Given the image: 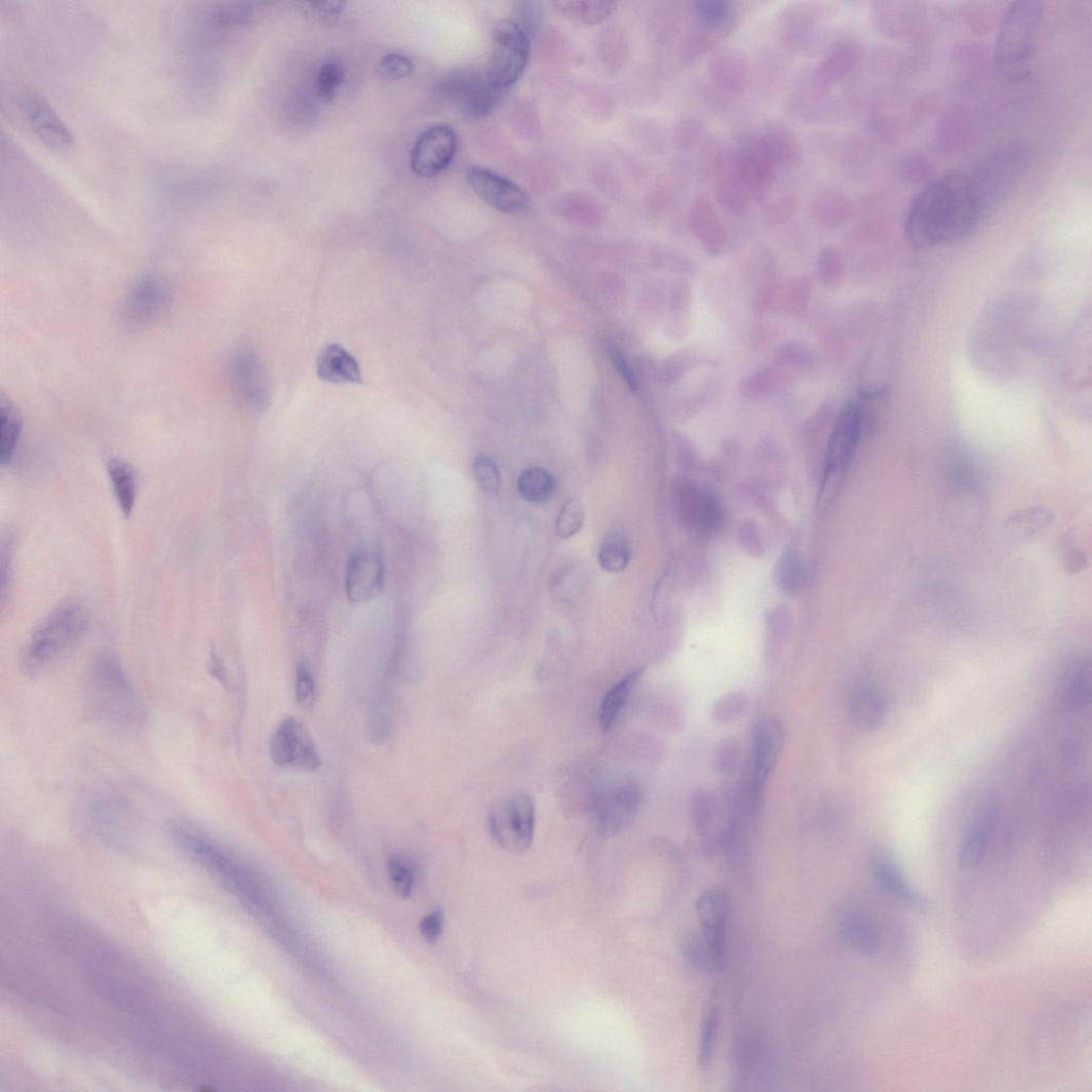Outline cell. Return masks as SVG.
<instances>
[{"label": "cell", "mask_w": 1092, "mask_h": 1092, "mask_svg": "<svg viewBox=\"0 0 1092 1092\" xmlns=\"http://www.w3.org/2000/svg\"><path fill=\"white\" fill-rule=\"evenodd\" d=\"M88 807L93 827L104 835L120 836L129 828L128 814L117 797L107 794L93 796Z\"/></svg>", "instance_id": "cell-31"}, {"label": "cell", "mask_w": 1092, "mask_h": 1092, "mask_svg": "<svg viewBox=\"0 0 1092 1092\" xmlns=\"http://www.w3.org/2000/svg\"><path fill=\"white\" fill-rule=\"evenodd\" d=\"M777 583L787 594H797L803 585V566L796 551L787 550L779 559L776 569Z\"/></svg>", "instance_id": "cell-44"}, {"label": "cell", "mask_w": 1092, "mask_h": 1092, "mask_svg": "<svg viewBox=\"0 0 1092 1092\" xmlns=\"http://www.w3.org/2000/svg\"><path fill=\"white\" fill-rule=\"evenodd\" d=\"M993 823L995 813L991 809H982L975 815L961 845L959 855L961 867L974 869L984 859Z\"/></svg>", "instance_id": "cell-28"}, {"label": "cell", "mask_w": 1092, "mask_h": 1092, "mask_svg": "<svg viewBox=\"0 0 1092 1092\" xmlns=\"http://www.w3.org/2000/svg\"><path fill=\"white\" fill-rule=\"evenodd\" d=\"M719 1027V1012L713 1006L705 1013L701 1025L699 1066L705 1070L711 1063Z\"/></svg>", "instance_id": "cell-46"}, {"label": "cell", "mask_w": 1092, "mask_h": 1092, "mask_svg": "<svg viewBox=\"0 0 1092 1092\" xmlns=\"http://www.w3.org/2000/svg\"><path fill=\"white\" fill-rule=\"evenodd\" d=\"M642 800L639 784L623 778L609 783L595 802V824L600 835L612 836L619 832L638 811Z\"/></svg>", "instance_id": "cell-10"}, {"label": "cell", "mask_w": 1092, "mask_h": 1092, "mask_svg": "<svg viewBox=\"0 0 1092 1092\" xmlns=\"http://www.w3.org/2000/svg\"><path fill=\"white\" fill-rule=\"evenodd\" d=\"M704 139L702 123L691 116L682 117L674 130V145L682 152H689L701 144Z\"/></svg>", "instance_id": "cell-51"}, {"label": "cell", "mask_w": 1092, "mask_h": 1092, "mask_svg": "<svg viewBox=\"0 0 1092 1092\" xmlns=\"http://www.w3.org/2000/svg\"><path fill=\"white\" fill-rule=\"evenodd\" d=\"M1092 674L1089 660L1077 661L1063 678V696L1075 708H1083L1091 698Z\"/></svg>", "instance_id": "cell-39"}, {"label": "cell", "mask_w": 1092, "mask_h": 1092, "mask_svg": "<svg viewBox=\"0 0 1092 1092\" xmlns=\"http://www.w3.org/2000/svg\"><path fill=\"white\" fill-rule=\"evenodd\" d=\"M296 700L300 706L310 709L316 699V680L311 667L302 662L296 669Z\"/></svg>", "instance_id": "cell-53"}, {"label": "cell", "mask_w": 1092, "mask_h": 1092, "mask_svg": "<svg viewBox=\"0 0 1092 1092\" xmlns=\"http://www.w3.org/2000/svg\"><path fill=\"white\" fill-rule=\"evenodd\" d=\"M810 297V284L806 280H798L791 285L787 295L788 310L791 313H802L806 309Z\"/></svg>", "instance_id": "cell-59"}, {"label": "cell", "mask_w": 1092, "mask_h": 1092, "mask_svg": "<svg viewBox=\"0 0 1092 1092\" xmlns=\"http://www.w3.org/2000/svg\"><path fill=\"white\" fill-rule=\"evenodd\" d=\"M422 936L427 941H435L443 932V915L440 910L434 911L422 920L420 924Z\"/></svg>", "instance_id": "cell-61"}, {"label": "cell", "mask_w": 1092, "mask_h": 1092, "mask_svg": "<svg viewBox=\"0 0 1092 1092\" xmlns=\"http://www.w3.org/2000/svg\"><path fill=\"white\" fill-rule=\"evenodd\" d=\"M107 472L123 514L129 516L136 499V476L133 468L126 461L111 459L107 463Z\"/></svg>", "instance_id": "cell-37"}, {"label": "cell", "mask_w": 1092, "mask_h": 1092, "mask_svg": "<svg viewBox=\"0 0 1092 1092\" xmlns=\"http://www.w3.org/2000/svg\"><path fill=\"white\" fill-rule=\"evenodd\" d=\"M386 585L384 560L372 552H359L348 561L345 589L352 604H365L377 598Z\"/></svg>", "instance_id": "cell-16"}, {"label": "cell", "mask_w": 1092, "mask_h": 1092, "mask_svg": "<svg viewBox=\"0 0 1092 1092\" xmlns=\"http://www.w3.org/2000/svg\"><path fill=\"white\" fill-rule=\"evenodd\" d=\"M693 14L701 29L727 34L733 7L727 0H698L693 4Z\"/></svg>", "instance_id": "cell-42"}, {"label": "cell", "mask_w": 1092, "mask_h": 1092, "mask_svg": "<svg viewBox=\"0 0 1092 1092\" xmlns=\"http://www.w3.org/2000/svg\"><path fill=\"white\" fill-rule=\"evenodd\" d=\"M458 150V135L453 127L436 124L425 129L412 152V169L420 178L432 179L443 173Z\"/></svg>", "instance_id": "cell-13"}, {"label": "cell", "mask_w": 1092, "mask_h": 1092, "mask_svg": "<svg viewBox=\"0 0 1092 1092\" xmlns=\"http://www.w3.org/2000/svg\"><path fill=\"white\" fill-rule=\"evenodd\" d=\"M819 277L826 285L835 284L842 273V257L834 247H827L819 256Z\"/></svg>", "instance_id": "cell-56"}, {"label": "cell", "mask_w": 1092, "mask_h": 1092, "mask_svg": "<svg viewBox=\"0 0 1092 1092\" xmlns=\"http://www.w3.org/2000/svg\"><path fill=\"white\" fill-rule=\"evenodd\" d=\"M679 510L682 521L698 535L712 537L724 523V511L717 501L707 491L697 486H687L679 495Z\"/></svg>", "instance_id": "cell-21"}, {"label": "cell", "mask_w": 1092, "mask_h": 1092, "mask_svg": "<svg viewBox=\"0 0 1092 1092\" xmlns=\"http://www.w3.org/2000/svg\"><path fill=\"white\" fill-rule=\"evenodd\" d=\"M755 139L776 169H794L804 159V145L793 130L781 126L772 127Z\"/></svg>", "instance_id": "cell-25"}, {"label": "cell", "mask_w": 1092, "mask_h": 1092, "mask_svg": "<svg viewBox=\"0 0 1092 1092\" xmlns=\"http://www.w3.org/2000/svg\"><path fill=\"white\" fill-rule=\"evenodd\" d=\"M22 106L27 121L44 144L59 151H70L74 147V135L43 98L27 94Z\"/></svg>", "instance_id": "cell-20"}, {"label": "cell", "mask_w": 1092, "mask_h": 1092, "mask_svg": "<svg viewBox=\"0 0 1092 1092\" xmlns=\"http://www.w3.org/2000/svg\"><path fill=\"white\" fill-rule=\"evenodd\" d=\"M586 520V509L580 499H570L560 509L555 523L556 535L568 540L578 535Z\"/></svg>", "instance_id": "cell-45"}, {"label": "cell", "mask_w": 1092, "mask_h": 1092, "mask_svg": "<svg viewBox=\"0 0 1092 1092\" xmlns=\"http://www.w3.org/2000/svg\"><path fill=\"white\" fill-rule=\"evenodd\" d=\"M344 79L345 72L340 64L324 63L316 75L315 85L318 96L324 102L333 101L342 87Z\"/></svg>", "instance_id": "cell-48"}, {"label": "cell", "mask_w": 1092, "mask_h": 1092, "mask_svg": "<svg viewBox=\"0 0 1092 1092\" xmlns=\"http://www.w3.org/2000/svg\"><path fill=\"white\" fill-rule=\"evenodd\" d=\"M882 403V393H865L843 410L828 446L819 506H825L836 494L843 478L851 469L866 424Z\"/></svg>", "instance_id": "cell-5"}, {"label": "cell", "mask_w": 1092, "mask_h": 1092, "mask_svg": "<svg viewBox=\"0 0 1092 1092\" xmlns=\"http://www.w3.org/2000/svg\"><path fill=\"white\" fill-rule=\"evenodd\" d=\"M690 225L694 235L708 254L722 252L727 232L718 212L705 196L700 195L694 199L690 212Z\"/></svg>", "instance_id": "cell-26"}, {"label": "cell", "mask_w": 1092, "mask_h": 1092, "mask_svg": "<svg viewBox=\"0 0 1092 1092\" xmlns=\"http://www.w3.org/2000/svg\"><path fill=\"white\" fill-rule=\"evenodd\" d=\"M531 51L530 35L513 20L502 22L495 35L486 70L490 84L507 92L526 70Z\"/></svg>", "instance_id": "cell-8"}, {"label": "cell", "mask_w": 1092, "mask_h": 1092, "mask_svg": "<svg viewBox=\"0 0 1092 1092\" xmlns=\"http://www.w3.org/2000/svg\"><path fill=\"white\" fill-rule=\"evenodd\" d=\"M597 560L602 570L612 575H619L631 560L629 540L619 531L610 532L600 542Z\"/></svg>", "instance_id": "cell-38"}, {"label": "cell", "mask_w": 1092, "mask_h": 1092, "mask_svg": "<svg viewBox=\"0 0 1092 1092\" xmlns=\"http://www.w3.org/2000/svg\"><path fill=\"white\" fill-rule=\"evenodd\" d=\"M491 834L504 850L521 854L534 841L536 807L526 793L511 794L498 802L489 813Z\"/></svg>", "instance_id": "cell-7"}, {"label": "cell", "mask_w": 1092, "mask_h": 1092, "mask_svg": "<svg viewBox=\"0 0 1092 1092\" xmlns=\"http://www.w3.org/2000/svg\"><path fill=\"white\" fill-rule=\"evenodd\" d=\"M645 668H638L622 677L607 694L599 709V726L609 731L622 712L637 687Z\"/></svg>", "instance_id": "cell-33"}, {"label": "cell", "mask_w": 1092, "mask_h": 1092, "mask_svg": "<svg viewBox=\"0 0 1092 1092\" xmlns=\"http://www.w3.org/2000/svg\"><path fill=\"white\" fill-rule=\"evenodd\" d=\"M778 362L791 368H805L812 362L811 354L803 345L789 343L778 353Z\"/></svg>", "instance_id": "cell-57"}, {"label": "cell", "mask_w": 1092, "mask_h": 1092, "mask_svg": "<svg viewBox=\"0 0 1092 1092\" xmlns=\"http://www.w3.org/2000/svg\"><path fill=\"white\" fill-rule=\"evenodd\" d=\"M89 703L94 714L118 729H135L145 720V708L119 662L103 655L88 680Z\"/></svg>", "instance_id": "cell-4"}, {"label": "cell", "mask_w": 1092, "mask_h": 1092, "mask_svg": "<svg viewBox=\"0 0 1092 1092\" xmlns=\"http://www.w3.org/2000/svg\"><path fill=\"white\" fill-rule=\"evenodd\" d=\"M735 171L746 185L751 199L766 200L775 180L776 168L762 150L755 136L742 145L732 158Z\"/></svg>", "instance_id": "cell-19"}, {"label": "cell", "mask_w": 1092, "mask_h": 1092, "mask_svg": "<svg viewBox=\"0 0 1092 1092\" xmlns=\"http://www.w3.org/2000/svg\"><path fill=\"white\" fill-rule=\"evenodd\" d=\"M1030 157V149L1024 143H1009L981 158L966 172L973 198L985 222L1013 193L1029 166Z\"/></svg>", "instance_id": "cell-3"}, {"label": "cell", "mask_w": 1092, "mask_h": 1092, "mask_svg": "<svg viewBox=\"0 0 1092 1092\" xmlns=\"http://www.w3.org/2000/svg\"><path fill=\"white\" fill-rule=\"evenodd\" d=\"M317 375L322 381L335 385L362 384L363 380L357 359L338 344L322 348L317 359Z\"/></svg>", "instance_id": "cell-27"}, {"label": "cell", "mask_w": 1092, "mask_h": 1092, "mask_svg": "<svg viewBox=\"0 0 1092 1092\" xmlns=\"http://www.w3.org/2000/svg\"><path fill=\"white\" fill-rule=\"evenodd\" d=\"M1050 522V514L1042 509H1031L1015 515L1010 520L1007 530L1020 538H1027L1040 532Z\"/></svg>", "instance_id": "cell-50"}, {"label": "cell", "mask_w": 1092, "mask_h": 1092, "mask_svg": "<svg viewBox=\"0 0 1092 1092\" xmlns=\"http://www.w3.org/2000/svg\"><path fill=\"white\" fill-rule=\"evenodd\" d=\"M746 704L745 698L731 695L715 706V715L720 723H727L739 715Z\"/></svg>", "instance_id": "cell-58"}, {"label": "cell", "mask_w": 1092, "mask_h": 1092, "mask_svg": "<svg viewBox=\"0 0 1092 1092\" xmlns=\"http://www.w3.org/2000/svg\"><path fill=\"white\" fill-rule=\"evenodd\" d=\"M727 162L720 145L716 142H708L701 151L699 172L703 178H715Z\"/></svg>", "instance_id": "cell-54"}, {"label": "cell", "mask_w": 1092, "mask_h": 1092, "mask_svg": "<svg viewBox=\"0 0 1092 1092\" xmlns=\"http://www.w3.org/2000/svg\"><path fill=\"white\" fill-rule=\"evenodd\" d=\"M788 378L778 366H769L746 378L741 384V391L748 397L766 396L780 391Z\"/></svg>", "instance_id": "cell-43"}, {"label": "cell", "mask_w": 1092, "mask_h": 1092, "mask_svg": "<svg viewBox=\"0 0 1092 1092\" xmlns=\"http://www.w3.org/2000/svg\"><path fill=\"white\" fill-rule=\"evenodd\" d=\"M696 911L701 927V935L711 949L716 968L722 969L726 961L727 925L729 899L722 890H708L698 899Z\"/></svg>", "instance_id": "cell-17"}, {"label": "cell", "mask_w": 1092, "mask_h": 1092, "mask_svg": "<svg viewBox=\"0 0 1092 1092\" xmlns=\"http://www.w3.org/2000/svg\"><path fill=\"white\" fill-rule=\"evenodd\" d=\"M473 472L478 486L485 495L498 496L502 486V475L497 462L485 455H479L473 463Z\"/></svg>", "instance_id": "cell-47"}, {"label": "cell", "mask_w": 1092, "mask_h": 1092, "mask_svg": "<svg viewBox=\"0 0 1092 1092\" xmlns=\"http://www.w3.org/2000/svg\"><path fill=\"white\" fill-rule=\"evenodd\" d=\"M468 182L478 197L501 212L520 213L530 205L525 191L497 172L474 166L468 172Z\"/></svg>", "instance_id": "cell-15"}, {"label": "cell", "mask_w": 1092, "mask_h": 1092, "mask_svg": "<svg viewBox=\"0 0 1092 1092\" xmlns=\"http://www.w3.org/2000/svg\"><path fill=\"white\" fill-rule=\"evenodd\" d=\"M412 61L399 53H389L379 63V75L387 80H400L413 73Z\"/></svg>", "instance_id": "cell-55"}, {"label": "cell", "mask_w": 1092, "mask_h": 1092, "mask_svg": "<svg viewBox=\"0 0 1092 1092\" xmlns=\"http://www.w3.org/2000/svg\"><path fill=\"white\" fill-rule=\"evenodd\" d=\"M785 743V729L774 717L759 718L753 728L751 749L750 801L757 808L766 786Z\"/></svg>", "instance_id": "cell-11"}, {"label": "cell", "mask_w": 1092, "mask_h": 1092, "mask_svg": "<svg viewBox=\"0 0 1092 1092\" xmlns=\"http://www.w3.org/2000/svg\"><path fill=\"white\" fill-rule=\"evenodd\" d=\"M708 73L718 88L733 94L743 93L752 81L747 54L735 47L716 51L708 63Z\"/></svg>", "instance_id": "cell-22"}, {"label": "cell", "mask_w": 1092, "mask_h": 1092, "mask_svg": "<svg viewBox=\"0 0 1092 1092\" xmlns=\"http://www.w3.org/2000/svg\"><path fill=\"white\" fill-rule=\"evenodd\" d=\"M230 376L235 393L244 405L259 412L267 406V379L250 347L239 346L234 350L230 360Z\"/></svg>", "instance_id": "cell-14"}, {"label": "cell", "mask_w": 1092, "mask_h": 1092, "mask_svg": "<svg viewBox=\"0 0 1092 1092\" xmlns=\"http://www.w3.org/2000/svg\"><path fill=\"white\" fill-rule=\"evenodd\" d=\"M1043 16L1044 4L1032 0L1015 3L1006 11L995 48V62L1003 75H1026L1039 43Z\"/></svg>", "instance_id": "cell-6"}, {"label": "cell", "mask_w": 1092, "mask_h": 1092, "mask_svg": "<svg viewBox=\"0 0 1092 1092\" xmlns=\"http://www.w3.org/2000/svg\"><path fill=\"white\" fill-rule=\"evenodd\" d=\"M442 91L459 112L470 118L493 114L506 93L491 85L486 75L469 70L447 76Z\"/></svg>", "instance_id": "cell-9"}, {"label": "cell", "mask_w": 1092, "mask_h": 1092, "mask_svg": "<svg viewBox=\"0 0 1092 1092\" xmlns=\"http://www.w3.org/2000/svg\"><path fill=\"white\" fill-rule=\"evenodd\" d=\"M985 224L966 172L954 171L928 184L912 200L904 233L917 249H933L964 239Z\"/></svg>", "instance_id": "cell-1"}, {"label": "cell", "mask_w": 1092, "mask_h": 1092, "mask_svg": "<svg viewBox=\"0 0 1092 1092\" xmlns=\"http://www.w3.org/2000/svg\"><path fill=\"white\" fill-rule=\"evenodd\" d=\"M714 196L717 203L731 215H742L748 207L751 196L735 171L732 159L715 177Z\"/></svg>", "instance_id": "cell-32"}, {"label": "cell", "mask_w": 1092, "mask_h": 1092, "mask_svg": "<svg viewBox=\"0 0 1092 1092\" xmlns=\"http://www.w3.org/2000/svg\"><path fill=\"white\" fill-rule=\"evenodd\" d=\"M389 872L396 892L402 897L412 896L416 881L412 863L399 856L392 857L389 860Z\"/></svg>", "instance_id": "cell-52"}, {"label": "cell", "mask_w": 1092, "mask_h": 1092, "mask_svg": "<svg viewBox=\"0 0 1092 1092\" xmlns=\"http://www.w3.org/2000/svg\"><path fill=\"white\" fill-rule=\"evenodd\" d=\"M853 205L848 197L836 189H826L818 194L812 204V213L818 224L825 228H837L849 220Z\"/></svg>", "instance_id": "cell-35"}, {"label": "cell", "mask_w": 1092, "mask_h": 1092, "mask_svg": "<svg viewBox=\"0 0 1092 1092\" xmlns=\"http://www.w3.org/2000/svg\"><path fill=\"white\" fill-rule=\"evenodd\" d=\"M828 15L827 9L816 4H797L785 10L782 35L791 46H804L821 31Z\"/></svg>", "instance_id": "cell-24"}, {"label": "cell", "mask_w": 1092, "mask_h": 1092, "mask_svg": "<svg viewBox=\"0 0 1092 1092\" xmlns=\"http://www.w3.org/2000/svg\"><path fill=\"white\" fill-rule=\"evenodd\" d=\"M517 489L526 502L542 505L553 498L555 480L545 469L530 468L518 477Z\"/></svg>", "instance_id": "cell-40"}, {"label": "cell", "mask_w": 1092, "mask_h": 1092, "mask_svg": "<svg viewBox=\"0 0 1092 1092\" xmlns=\"http://www.w3.org/2000/svg\"><path fill=\"white\" fill-rule=\"evenodd\" d=\"M850 712L854 723L860 729L876 730L886 718V702L875 687L863 682L851 697Z\"/></svg>", "instance_id": "cell-30"}, {"label": "cell", "mask_w": 1092, "mask_h": 1092, "mask_svg": "<svg viewBox=\"0 0 1092 1092\" xmlns=\"http://www.w3.org/2000/svg\"><path fill=\"white\" fill-rule=\"evenodd\" d=\"M841 933L845 943L861 954H875L880 949L881 941L875 927L864 917L845 918Z\"/></svg>", "instance_id": "cell-36"}, {"label": "cell", "mask_w": 1092, "mask_h": 1092, "mask_svg": "<svg viewBox=\"0 0 1092 1092\" xmlns=\"http://www.w3.org/2000/svg\"><path fill=\"white\" fill-rule=\"evenodd\" d=\"M556 10L570 21L597 25L607 21L615 11L616 4L609 2H581V0H561L553 3Z\"/></svg>", "instance_id": "cell-41"}, {"label": "cell", "mask_w": 1092, "mask_h": 1092, "mask_svg": "<svg viewBox=\"0 0 1092 1092\" xmlns=\"http://www.w3.org/2000/svg\"><path fill=\"white\" fill-rule=\"evenodd\" d=\"M270 755L278 767L316 772L321 766L318 749L306 726L295 717L281 722L272 734Z\"/></svg>", "instance_id": "cell-12"}, {"label": "cell", "mask_w": 1092, "mask_h": 1092, "mask_svg": "<svg viewBox=\"0 0 1092 1092\" xmlns=\"http://www.w3.org/2000/svg\"><path fill=\"white\" fill-rule=\"evenodd\" d=\"M89 627L90 615L83 606L68 602L53 610L26 646L24 671L40 677L59 669L83 642Z\"/></svg>", "instance_id": "cell-2"}, {"label": "cell", "mask_w": 1092, "mask_h": 1092, "mask_svg": "<svg viewBox=\"0 0 1092 1092\" xmlns=\"http://www.w3.org/2000/svg\"><path fill=\"white\" fill-rule=\"evenodd\" d=\"M873 876L879 884L893 896L911 907H922L924 898L906 881L895 860L887 853L873 856L871 862Z\"/></svg>", "instance_id": "cell-29"}, {"label": "cell", "mask_w": 1092, "mask_h": 1092, "mask_svg": "<svg viewBox=\"0 0 1092 1092\" xmlns=\"http://www.w3.org/2000/svg\"><path fill=\"white\" fill-rule=\"evenodd\" d=\"M168 282L157 275H147L129 289L125 315L131 324L145 325L157 319L170 303Z\"/></svg>", "instance_id": "cell-18"}, {"label": "cell", "mask_w": 1092, "mask_h": 1092, "mask_svg": "<svg viewBox=\"0 0 1092 1092\" xmlns=\"http://www.w3.org/2000/svg\"><path fill=\"white\" fill-rule=\"evenodd\" d=\"M680 949L682 958L695 968L704 971L716 968L714 956L702 935L689 936L682 941Z\"/></svg>", "instance_id": "cell-49"}, {"label": "cell", "mask_w": 1092, "mask_h": 1092, "mask_svg": "<svg viewBox=\"0 0 1092 1092\" xmlns=\"http://www.w3.org/2000/svg\"><path fill=\"white\" fill-rule=\"evenodd\" d=\"M23 430V417L17 405L4 393L0 397V462L9 464L16 452Z\"/></svg>", "instance_id": "cell-34"}, {"label": "cell", "mask_w": 1092, "mask_h": 1092, "mask_svg": "<svg viewBox=\"0 0 1092 1092\" xmlns=\"http://www.w3.org/2000/svg\"><path fill=\"white\" fill-rule=\"evenodd\" d=\"M860 54V47L851 40L834 43L817 65L813 74V85L819 90L827 91L855 68Z\"/></svg>", "instance_id": "cell-23"}, {"label": "cell", "mask_w": 1092, "mask_h": 1092, "mask_svg": "<svg viewBox=\"0 0 1092 1092\" xmlns=\"http://www.w3.org/2000/svg\"><path fill=\"white\" fill-rule=\"evenodd\" d=\"M609 352L614 366L620 374L621 378L625 381L626 386L629 387L631 391H636L637 382L634 377L633 371L631 369L629 363H627L625 358L622 356L621 351L617 347L611 346L609 348Z\"/></svg>", "instance_id": "cell-60"}]
</instances>
